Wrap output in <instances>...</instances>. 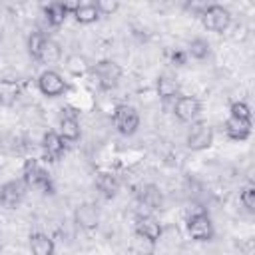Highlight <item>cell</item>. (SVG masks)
I'll use <instances>...</instances> for the list:
<instances>
[{
	"instance_id": "484cf974",
	"label": "cell",
	"mask_w": 255,
	"mask_h": 255,
	"mask_svg": "<svg viewBox=\"0 0 255 255\" xmlns=\"http://www.w3.org/2000/svg\"><path fill=\"white\" fill-rule=\"evenodd\" d=\"M94 4H96V8H98L100 16H112V14L118 12V8H120V2H116V0H98V2H94Z\"/></svg>"
},
{
	"instance_id": "9a60e30c",
	"label": "cell",
	"mask_w": 255,
	"mask_h": 255,
	"mask_svg": "<svg viewBox=\"0 0 255 255\" xmlns=\"http://www.w3.org/2000/svg\"><path fill=\"white\" fill-rule=\"evenodd\" d=\"M60 137L66 141V143H74L80 139V122L76 118V114L68 112L62 116L60 120Z\"/></svg>"
},
{
	"instance_id": "277c9868",
	"label": "cell",
	"mask_w": 255,
	"mask_h": 255,
	"mask_svg": "<svg viewBox=\"0 0 255 255\" xmlns=\"http://www.w3.org/2000/svg\"><path fill=\"white\" fill-rule=\"evenodd\" d=\"M92 74L102 90H114L122 80V66L114 60H100L96 66H92Z\"/></svg>"
},
{
	"instance_id": "d4e9b609",
	"label": "cell",
	"mask_w": 255,
	"mask_h": 255,
	"mask_svg": "<svg viewBox=\"0 0 255 255\" xmlns=\"http://www.w3.org/2000/svg\"><path fill=\"white\" fill-rule=\"evenodd\" d=\"M239 199H241L243 207H245L249 213H253V211H255V187H253V185L243 187V191H241Z\"/></svg>"
},
{
	"instance_id": "7402d4cb",
	"label": "cell",
	"mask_w": 255,
	"mask_h": 255,
	"mask_svg": "<svg viewBox=\"0 0 255 255\" xmlns=\"http://www.w3.org/2000/svg\"><path fill=\"white\" fill-rule=\"evenodd\" d=\"M20 96V84L14 80H0V106H12Z\"/></svg>"
},
{
	"instance_id": "e0dca14e",
	"label": "cell",
	"mask_w": 255,
	"mask_h": 255,
	"mask_svg": "<svg viewBox=\"0 0 255 255\" xmlns=\"http://www.w3.org/2000/svg\"><path fill=\"white\" fill-rule=\"evenodd\" d=\"M157 96L163 100V102H175L179 98V84L175 78L163 74L157 78Z\"/></svg>"
},
{
	"instance_id": "cb8c5ba5",
	"label": "cell",
	"mask_w": 255,
	"mask_h": 255,
	"mask_svg": "<svg viewBox=\"0 0 255 255\" xmlns=\"http://www.w3.org/2000/svg\"><path fill=\"white\" fill-rule=\"evenodd\" d=\"M66 70H68L70 74H74V76H82V74H86V70H88V62H86L84 56L74 54V56H70V58L66 60Z\"/></svg>"
},
{
	"instance_id": "5b68a950",
	"label": "cell",
	"mask_w": 255,
	"mask_h": 255,
	"mask_svg": "<svg viewBox=\"0 0 255 255\" xmlns=\"http://www.w3.org/2000/svg\"><path fill=\"white\" fill-rule=\"evenodd\" d=\"M199 18H201V24L209 32H217V34L225 32L229 28V24H231V14L221 4H209V6H205L201 10Z\"/></svg>"
},
{
	"instance_id": "4fadbf2b",
	"label": "cell",
	"mask_w": 255,
	"mask_h": 255,
	"mask_svg": "<svg viewBox=\"0 0 255 255\" xmlns=\"http://www.w3.org/2000/svg\"><path fill=\"white\" fill-rule=\"evenodd\" d=\"M135 235L149 243H155L161 237V225L151 215H137L135 217Z\"/></svg>"
},
{
	"instance_id": "3957f363",
	"label": "cell",
	"mask_w": 255,
	"mask_h": 255,
	"mask_svg": "<svg viewBox=\"0 0 255 255\" xmlns=\"http://www.w3.org/2000/svg\"><path fill=\"white\" fill-rule=\"evenodd\" d=\"M22 179L28 187H36L42 189L44 193H52L54 185H52V177L50 173L36 161V159H26L24 167H22Z\"/></svg>"
},
{
	"instance_id": "30bf717a",
	"label": "cell",
	"mask_w": 255,
	"mask_h": 255,
	"mask_svg": "<svg viewBox=\"0 0 255 255\" xmlns=\"http://www.w3.org/2000/svg\"><path fill=\"white\" fill-rule=\"evenodd\" d=\"M173 114L179 122L193 124V122H197V118L201 114V104L193 96H179L173 104Z\"/></svg>"
},
{
	"instance_id": "44dd1931",
	"label": "cell",
	"mask_w": 255,
	"mask_h": 255,
	"mask_svg": "<svg viewBox=\"0 0 255 255\" xmlns=\"http://www.w3.org/2000/svg\"><path fill=\"white\" fill-rule=\"evenodd\" d=\"M72 16L80 24H92V22H96L100 18V12H98V8H96L94 2H80L78 8L72 12Z\"/></svg>"
},
{
	"instance_id": "2e32d148",
	"label": "cell",
	"mask_w": 255,
	"mask_h": 255,
	"mask_svg": "<svg viewBox=\"0 0 255 255\" xmlns=\"http://www.w3.org/2000/svg\"><path fill=\"white\" fill-rule=\"evenodd\" d=\"M137 201L141 207H147L151 211L155 209H161V203H163V197H161V191L155 187V185H143L137 193Z\"/></svg>"
},
{
	"instance_id": "8992f818",
	"label": "cell",
	"mask_w": 255,
	"mask_h": 255,
	"mask_svg": "<svg viewBox=\"0 0 255 255\" xmlns=\"http://www.w3.org/2000/svg\"><path fill=\"white\" fill-rule=\"evenodd\" d=\"M114 126L116 129L122 133V135H133L139 128V114L133 106H128V104H120L116 110H114Z\"/></svg>"
},
{
	"instance_id": "ffe728a7",
	"label": "cell",
	"mask_w": 255,
	"mask_h": 255,
	"mask_svg": "<svg viewBox=\"0 0 255 255\" xmlns=\"http://www.w3.org/2000/svg\"><path fill=\"white\" fill-rule=\"evenodd\" d=\"M96 187H98L106 197H114V195L118 193V189H120V181H118V177H116L114 173H110V171H100V173L96 175Z\"/></svg>"
},
{
	"instance_id": "6da1fadb",
	"label": "cell",
	"mask_w": 255,
	"mask_h": 255,
	"mask_svg": "<svg viewBox=\"0 0 255 255\" xmlns=\"http://www.w3.org/2000/svg\"><path fill=\"white\" fill-rule=\"evenodd\" d=\"M253 122H251V110L245 102H233L229 108V118L225 122V133L233 141H245L251 135Z\"/></svg>"
},
{
	"instance_id": "52a82bcc",
	"label": "cell",
	"mask_w": 255,
	"mask_h": 255,
	"mask_svg": "<svg viewBox=\"0 0 255 255\" xmlns=\"http://www.w3.org/2000/svg\"><path fill=\"white\" fill-rule=\"evenodd\" d=\"M185 143L193 151H203V149L211 147V143H213V128L203 120L193 122L189 131H187Z\"/></svg>"
},
{
	"instance_id": "7a4b0ae2",
	"label": "cell",
	"mask_w": 255,
	"mask_h": 255,
	"mask_svg": "<svg viewBox=\"0 0 255 255\" xmlns=\"http://www.w3.org/2000/svg\"><path fill=\"white\" fill-rule=\"evenodd\" d=\"M28 52L38 64H56L62 58V48L56 40L42 32H32L28 38Z\"/></svg>"
},
{
	"instance_id": "603a6c76",
	"label": "cell",
	"mask_w": 255,
	"mask_h": 255,
	"mask_svg": "<svg viewBox=\"0 0 255 255\" xmlns=\"http://www.w3.org/2000/svg\"><path fill=\"white\" fill-rule=\"evenodd\" d=\"M209 52H211V46H209V42L205 38H193L187 44V50H185V54L195 58V60H205L209 56Z\"/></svg>"
},
{
	"instance_id": "5bb4252c",
	"label": "cell",
	"mask_w": 255,
	"mask_h": 255,
	"mask_svg": "<svg viewBox=\"0 0 255 255\" xmlns=\"http://www.w3.org/2000/svg\"><path fill=\"white\" fill-rule=\"evenodd\" d=\"M74 217H76V223L80 227H84V229H94L100 223V211H98V207L94 203H82V205H78Z\"/></svg>"
},
{
	"instance_id": "ba28073f",
	"label": "cell",
	"mask_w": 255,
	"mask_h": 255,
	"mask_svg": "<svg viewBox=\"0 0 255 255\" xmlns=\"http://www.w3.org/2000/svg\"><path fill=\"white\" fill-rule=\"evenodd\" d=\"M26 191H28V185L24 183V179H10L6 183L0 185V205L4 209H16L24 197H26Z\"/></svg>"
},
{
	"instance_id": "d6986e66",
	"label": "cell",
	"mask_w": 255,
	"mask_h": 255,
	"mask_svg": "<svg viewBox=\"0 0 255 255\" xmlns=\"http://www.w3.org/2000/svg\"><path fill=\"white\" fill-rule=\"evenodd\" d=\"M68 8L66 2H50L48 6H44V18L50 26H62L68 18Z\"/></svg>"
},
{
	"instance_id": "8fae6325",
	"label": "cell",
	"mask_w": 255,
	"mask_h": 255,
	"mask_svg": "<svg viewBox=\"0 0 255 255\" xmlns=\"http://www.w3.org/2000/svg\"><path fill=\"white\" fill-rule=\"evenodd\" d=\"M38 88L44 96L48 98H58L66 92V82L64 78L56 72V70H44L40 76H38Z\"/></svg>"
},
{
	"instance_id": "ac0fdd59",
	"label": "cell",
	"mask_w": 255,
	"mask_h": 255,
	"mask_svg": "<svg viewBox=\"0 0 255 255\" xmlns=\"http://www.w3.org/2000/svg\"><path fill=\"white\" fill-rule=\"evenodd\" d=\"M30 251H32V255H54L52 237L42 231H34L30 235Z\"/></svg>"
},
{
	"instance_id": "7c38bea8",
	"label": "cell",
	"mask_w": 255,
	"mask_h": 255,
	"mask_svg": "<svg viewBox=\"0 0 255 255\" xmlns=\"http://www.w3.org/2000/svg\"><path fill=\"white\" fill-rule=\"evenodd\" d=\"M42 153L46 161H58L66 153V141L56 131H46L42 137Z\"/></svg>"
},
{
	"instance_id": "4316f807",
	"label": "cell",
	"mask_w": 255,
	"mask_h": 255,
	"mask_svg": "<svg viewBox=\"0 0 255 255\" xmlns=\"http://www.w3.org/2000/svg\"><path fill=\"white\" fill-rule=\"evenodd\" d=\"M185 60H187V54H185L183 50H177V52H173V54H171V62H173L175 66H183V64H185Z\"/></svg>"
},
{
	"instance_id": "9c48e42d",
	"label": "cell",
	"mask_w": 255,
	"mask_h": 255,
	"mask_svg": "<svg viewBox=\"0 0 255 255\" xmlns=\"http://www.w3.org/2000/svg\"><path fill=\"white\" fill-rule=\"evenodd\" d=\"M187 231L195 241H211L215 235L211 217L205 211H195L187 217Z\"/></svg>"
}]
</instances>
